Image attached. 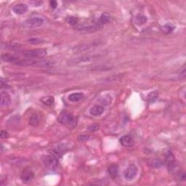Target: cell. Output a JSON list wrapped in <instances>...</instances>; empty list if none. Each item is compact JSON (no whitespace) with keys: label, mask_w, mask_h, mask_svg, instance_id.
Masks as SVG:
<instances>
[{"label":"cell","mask_w":186,"mask_h":186,"mask_svg":"<svg viewBox=\"0 0 186 186\" xmlns=\"http://www.w3.org/2000/svg\"><path fill=\"white\" fill-rule=\"evenodd\" d=\"M147 21V17L144 16V15H139L136 17V23L138 25H143L144 23H146Z\"/></svg>","instance_id":"obj_22"},{"label":"cell","mask_w":186,"mask_h":186,"mask_svg":"<svg viewBox=\"0 0 186 186\" xmlns=\"http://www.w3.org/2000/svg\"><path fill=\"white\" fill-rule=\"evenodd\" d=\"M158 92H152L148 95L147 99H148V100H149L150 102H154L155 100L158 98Z\"/></svg>","instance_id":"obj_23"},{"label":"cell","mask_w":186,"mask_h":186,"mask_svg":"<svg viewBox=\"0 0 186 186\" xmlns=\"http://www.w3.org/2000/svg\"><path fill=\"white\" fill-rule=\"evenodd\" d=\"M42 161H43L44 164L45 165L46 168L49 169L54 170L58 168L59 162L58 159L53 155H46L42 157Z\"/></svg>","instance_id":"obj_3"},{"label":"cell","mask_w":186,"mask_h":186,"mask_svg":"<svg viewBox=\"0 0 186 186\" xmlns=\"http://www.w3.org/2000/svg\"><path fill=\"white\" fill-rule=\"evenodd\" d=\"M84 98V95L81 92L72 93L69 96V100L71 102H79Z\"/></svg>","instance_id":"obj_17"},{"label":"cell","mask_w":186,"mask_h":186,"mask_svg":"<svg viewBox=\"0 0 186 186\" xmlns=\"http://www.w3.org/2000/svg\"><path fill=\"white\" fill-rule=\"evenodd\" d=\"M2 60L7 63H10L17 65H21V66H28V65H35L36 61L31 59H20V58L15 57L14 55L5 54L2 55Z\"/></svg>","instance_id":"obj_1"},{"label":"cell","mask_w":186,"mask_h":186,"mask_svg":"<svg viewBox=\"0 0 186 186\" xmlns=\"http://www.w3.org/2000/svg\"><path fill=\"white\" fill-rule=\"evenodd\" d=\"M58 121L61 124L68 125V124H71L74 121V117L71 113L65 111V110H63L58 116Z\"/></svg>","instance_id":"obj_4"},{"label":"cell","mask_w":186,"mask_h":186,"mask_svg":"<svg viewBox=\"0 0 186 186\" xmlns=\"http://www.w3.org/2000/svg\"><path fill=\"white\" fill-rule=\"evenodd\" d=\"M121 145L125 147H132L134 145V140L130 135H124L119 140Z\"/></svg>","instance_id":"obj_11"},{"label":"cell","mask_w":186,"mask_h":186,"mask_svg":"<svg viewBox=\"0 0 186 186\" xmlns=\"http://www.w3.org/2000/svg\"><path fill=\"white\" fill-rule=\"evenodd\" d=\"M28 42L32 44H40L42 42V40H41L40 39H31L28 40Z\"/></svg>","instance_id":"obj_28"},{"label":"cell","mask_w":186,"mask_h":186,"mask_svg":"<svg viewBox=\"0 0 186 186\" xmlns=\"http://www.w3.org/2000/svg\"><path fill=\"white\" fill-rule=\"evenodd\" d=\"M11 102V98L7 92L2 91L1 92V106L2 107L8 106Z\"/></svg>","instance_id":"obj_13"},{"label":"cell","mask_w":186,"mask_h":186,"mask_svg":"<svg viewBox=\"0 0 186 186\" xmlns=\"http://www.w3.org/2000/svg\"><path fill=\"white\" fill-rule=\"evenodd\" d=\"M0 137H1L2 139L6 138L7 137V132L6 131H1V134H0Z\"/></svg>","instance_id":"obj_32"},{"label":"cell","mask_w":186,"mask_h":186,"mask_svg":"<svg viewBox=\"0 0 186 186\" xmlns=\"http://www.w3.org/2000/svg\"><path fill=\"white\" fill-rule=\"evenodd\" d=\"M41 101L44 105H46V106H52V104L54 103V102H55V99H54L53 97L51 96H47V97H44V98L41 99Z\"/></svg>","instance_id":"obj_21"},{"label":"cell","mask_w":186,"mask_h":186,"mask_svg":"<svg viewBox=\"0 0 186 186\" xmlns=\"http://www.w3.org/2000/svg\"><path fill=\"white\" fill-rule=\"evenodd\" d=\"M20 177L21 180H23V182H24V183H28V182H31L34 179V174L32 170L25 169L24 171L22 172Z\"/></svg>","instance_id":"obj_10"},{"label":"cell","mask_w":186,"mask_h":186,"mask_svg":"<svg viewBox=\"0 0 186 186\" xmlns=\"http://www.w3.org/2000/svg\"><path fill=\"white\" fill-rule=\"evenodd\" d=\"M1 88H9V85L3 81V79H1Z\"/></svg>","instance_id":"obj_29"},{"label":"cell","mask_w":186,"mask_h":186,"mask_svg":"<svg viewBox=\"0 0 186 186\" xmlns=\"http://www.w3.org/2000/svg\"><path fill=\"white\" fill-rule=\"evenodd\" d=\"M27 9H28V6L25 5V4H17V5H15L13 8V12L15 14L17 15L24 14L27 11Z\"/></svg>","instance_id":"obj_12"},{"label":"cell","mask_w":186,"mask_h":186,"mask_svg":"<svg viewBox=\"0 0 186 186\" xmlns=\"http://www.w3.org/2000/svg\"><path fill=\"white\" fill-rule=\"evenodd\" d=\"M137 168L135 164H130L124 172V177L127 180H132L137 176Z\"/></svg>","instance_id":"obj_5"},{"label":"cell","mask_w":186,"mask_h":186,"mask_svg":"<svg viewBox=\"0 0 186 186\" xmlns=\"http://www.w3.org/2000/svg\"><path fill=\"white\" fill-rule=\"evenodd\" d=\"M39 124V118L36 114H33L29 119V125L32 127H37Z\"/></svg>","instance_id":"obj_19"},{"label":"cell","mask_w":186,"mask_h":186,"mask_svg":"<svg viewBox=\"0 0 186 186\" xmlns=\"http://www.w3.org/2000/svg\"><path fill=\"white\" fill-rule=\"evenodd\" d=\"M46 51L43 49H36L32 50H27L21 52V55L26 58V59L33 60L34 58H42L45 57Z\"/></svg>","instance_id":"obj_2"},{"label":"cell","mask_w":186,"mask_h":186,"mask_svg":"<svg viewBox=\"0 0 186 186\" xmlns=\"http://www.w3.org/2000/svg\"><path fill=\"white\" fill-rule=\"evenodd\" d=\"M165 162L167 165L168 169L169 171L174 169V155L172 154V152H170L169 151H167L166 156H165Z\"/></svg>","instance_id":"obj_9"},{"label":"cell","mask_w":186,"mask_h":186,"mask_svg":"<svg viewBox=\"0 0 186 186\" xmlns=\"http://www.w3.org/2000/svg\"><path fill=\"white\" fill-rule=\"evenodd\" d=\"M110 19V17L108 13H103V14H102L101 16L100 17L98 23H100V25H102V26H103L104 24H106V23L109 22Z\"/></svg>","instance_id":"obj_20"},{"label":"cell","mask_w":186,"mask_h":186,"mask_svg":"<svg viewBox=\"0 0 186 186\" xmlns=\"http://www.w3.org/2000/svg\"><path fill=\"white\" fill-rule=\"evenodd\" d=\"M20 46L19 44H5V47L6 49H9V50H15V49H18L20 48Z\"/></svg>","instance_id":"obj_25"},{"label":"cell","mask_w":186,"mask_h":186,"mask_svg":"<svg viewBox=\"0 0 186 186\" xmlns=\"http://www.w3.org/2000/svg\"><path fill=\"white\" fill-rule=\"evenodd\" d=\"M100 58V55H85V56H81L80 58H77L76 59L71 60V61H69V63L71 64H76L79 63H81V62H87L92 61V60H94L95 58Z\"/></svg>","instance_id":"obj_6"},{"label":"cell","mask_w":186,"mask_h":186,"mask_svg":"<svg viewBox=\"0 0 186 186\" xmlns=\"http://www.w3.org/2000/svg\"><path fill=\"white\" fill-rule=\"evenodd\" d=\"M162 30L164 31V32H165L166 33H170V32H172V31H173V27H172L171 25L167 24V25H166V26H164V27H163Z\"/></svg>","instance_id":"obj_26"},{"label":"cell","mask_w":186,"mask_h":186,"mask_svg":"<svg viewBox=\"0 0 186 186\" xmlns=\"http://www.w3.org/2000/svg\"><path fill=\"white\" fill-rule=\"evenodd\" d=\"M89 139V136H86V135H80L79 137V140L80 141H85Z\"/></svg>","instance_id":"obj_31"},{"label":"cell","mask_w":186,"mask_h":186,"mask_svg":"<svg viewBox=\"0 0 186 186\" xmlns=\"http://www.w3.org/2000/svg\"><path fill=\"white\" fill-rule=\"evenodd\" d=\"M118 166L115 164H112L109 166V167L108 169V173H109L110 176L113 179H115V178L117 177L118 175Z\"/></svg>","instance_id":"obj_16"},{"label":"cell","mask_w":186,"mask_h":186,"mask_svg":"<svg viewBox=\"0 0 186 186\" xmlns=\"http://www.w3.org/2000/svg\"><path fill=\"white\" fill-rule=\"evenodd\" d=\"M67 21L70 25H71V26H75V25H76L77 23H78L79 20H78V18H77V17L71 16V17H68Z\"/></svg>","instance_id":"obj_24"},{"label":"cell","mask_w":186,"mask_h":186,"mask_svg":"<svg viewBox=\"0 0 186 186\" xmlns=\"http://www.w3.org/2000/svg\"><path fill=\"white\" fill-rule=\"evenodd\" d=\"M102 27V25H100L99 23H97L93 25H89V26H79L77 27V29L79 31H84V32H95V31L100 30V28H101Z\"/></svg>","instance_id":"obj_7"},{"label":"cell","mask_w":186,"mask_h":186,"mask_svg":"<svg viewBox=\"0 0 186 186\" xmlns=\"http://www.w3.org/2000/svg\"><path fill=\"white\" fill-rule=\"evenodd\" d=\"M50 6H51L52 8H53V9L56 8V7H57V6H58V2L56 1H54V0H52V1H50Z\"/></svg>","instance_id":"obj_30"},{"label":"cell","mask_w":186,"mask_h":186,"mask_svg":"<svg viewBox=\"0 0 186 186\" xmlns=\"http://www.w3.org/2000/svg\"><path fill=\"white\" fill-rule=\"evenodd\" d=\"M26 23L29 26L36 28V27L42 26L44 24V20L42 17H31L30 19H28Z\"/></svg>","instance_id":"obj_8"},{"label":"cell","mask_w":186,"mask_h":186,"mask_svg":"<svg viewBox=\"0 0 186 186\" xmlns=\"http://www.w3.org/2000/svg\"><path fill=\"white\" fill-rule=\"evenodd\" d=\"M112 98L111 97L108 95H102L100 97V98H98V102H100V103L103 105V106H108L111 103Z\"/></svg>","instance_id":"obj_18"},{"label":"cell","mask_w":186,"mask_h":186,"mask_svg":"<svg viewBox=\"0 0 186 186\" xmlns=\"http://www.w3.org/2000/svg\"><path fill=\"white\" fill-rule=\"evenodd\" d=\"M100 129V126L98 125H92L88 127V129L91 132H96Z\"/></svg>","instance_id":"obj_27"},{"label":"cell","mask_w":186,"mask_h":186,"mask_svg":"<svg viewBox=\"0 0 186 186\" xmlns=\"http://www.w3.org/2000/svg\"><path fill=\"white\" fill-rule=\"evenodd\" d=\"M104 111V108L102 106H100V105H95L93 107L90 108V113L92 116H98L101 115V114L103 113Z\"/></svg>","instance_id":"obj_15"},{"label":"cell","mask_w":186,"mask_h":186,"mask_svg":"<svg viewBox=\"0 0 186 186\" xmlns=\"http://www.w3.org/2000/svg\"><path fill=\"white\" fill-rule=\"evenodd\" d=\"M34 65L42 68H51L55 65V62L50 60H42L40 61H36Z\"/></svg>","instance_id":"obj_14"}]
</instances>
